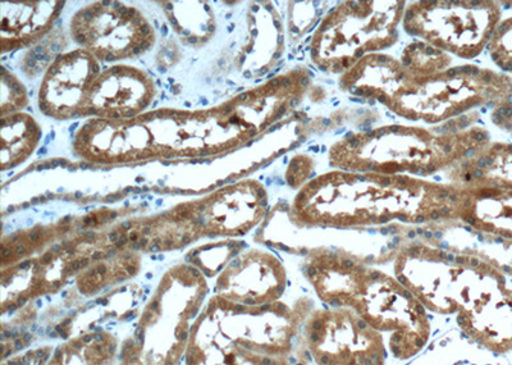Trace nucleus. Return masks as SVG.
I'll use <instances>...</instances> for the list:
<instances>
[{
  "instance_id": "nucleus-43",
  "label": "nucleus",
  "mask_w": 512,
  "mask_h": 365,
  "mask_svg": "<svg viewBox=\"0 0 512 365\" xmlns=\"http://www.w3.org/2000/svg\"><path fill=\"white\" fill-rule=\"evenodd\" d=\"M39 154H47V148H43L40 150Z\"/></svg>"
},
{
  "instance_id": "nucleus-49",
  "label": "nucleus",
  "mask_w": 512,
  "mask_h": 365,
  "mask_svg": "<svg viewBox=\"0 0 512 365\" xmlns=\"http://www.w3.org/2000/svg\"><path fill=\"white\" fill-rule=\"evenodd\" d=\"M111 217H112V218H116V217H117V213H112V214H111Z\"/></svg>"
},
{
  "instance_id": "nucleus-15",
  "label": "nucleus",
  "mask_w": 512,
  "mask_h": 365,
  "mask_svg": "<svg viewBox=\"0 0 512 365\" xmlns=\"http://www.w3.org/2000/svg\"><path fill=\"white\" fill-rule=\"evenodd\" d=\"M140 34L144 36H149L150 34H152V29H150V26L148 25H143L140 27Z\"/></svg>"
},
{
  "instance_id": "nucleus-39",
  "label": "nucleus",
  "mask_w": 512,
  "mask_h": 365,
  "mask_svg": "<svg viewBox=\"0 0 512 365\" xmlns=\"http://www.w3.org/2000/svg\"><path fill=\"white\" fill-rule=\"evenodd\" d=\"M61 167H68L66 159H62L61 161Z\"/></svg>"
},
{
  "instance_id": "nucleus-27",
  "label": "nucleus",
  "mask_w": 512,
  "mask_h": 365,
  "mask_svg": "<svg viewBox=\"0 0 512 365\" xmlns=\"http://www.w3.org/2000/svg\"><path fill=\"white\" fill-rule=\"evenodd\" d=\"M187 43L196 44L198 43V38H195V36H190V38H187Z\"/></svg>"
},
{
  "instance_id": "nucleus-11",
  "label": "nucleus",
  "mask_w": 512,
  "mask_h": 365,
  "mask_svg": "<svg viewBox=\"0 0 512 365\" xmlns=\"http://www.w3.org/2000/svg\"><path fill=\"white\" fill-rule=\"evenodd\" d=\"M493 62L512 73V17L497 26L491 44Z\"/></svg>"
},
{
  "instance_id": "nucleus-19",
  "label": "nucleus",
  "mask_w": 512,
  "mask_h": 365,
  "mask_svg": "<svg viewBox=\"0 0 512 365\" xmlns=\"http://www.w3.org/2000/svg\"><path fill=\"white\" fill-rule=\"evenodd\" d=\"M36 59L27 58L26 66L29 68H36Z\"/></svg>"
},
{
  "instance_id": "nucleus-48",
  "label": "nucleus",
  "mask_w": 512,
  "mask_h": 365,
  "mask_svg": "<svg viewBox=\"0 0 512 365\" xmlns=\"http://www.w3.org/2000/svg\"><path fill=\"white\" fill-rule=\"evenodd\" d=\"M167 9H168V11H172L171 4H167Z\"/></svg>"
},
{
  "instance_id": "nucleus-29",
  "label": "nucleus",
  "mask_w": 512,
  "mask_h": 365,
  "mask_svg": "<svg viewBox=\"0 0 512 365\" xmlns=\"http://www.w3.org/2000/svg\"><path fill=\"white\" fill-rule=\"evenodd\" d=\"M250 95L251 94H242V95H240V97H239L240 102H246V100H248L250 98Z\"/></svg>"
},
{
  "instance_id": "nucleus-7",
  "label": "nucleus",
  "mask_w": 512,
  "mask_h": 365,
  "mask_svg": "<svg viewBox=\"0 0 512 365\" xmlns=\"http://www.w3.org/2000/svg\"><path fill=\"white\" fill-rule=\"evenodd\" d=\"M286 284L280 260L267 253L251 252L232 259L218 278L216 292L233 304L259 308L280 301Z\"/></svg>"
},
{
  "instance_id": "nucleus-13",
  "label": "nucleus",
  "mask_w": 512,
  "mask_h": 365,
  "mask_svg": "<svg viewBox=\"0 0 512 365\" xmlns=\"http://www.w3.org/2000/svg\"><path fill=\"white\" fill-rule=\"evenodd\" d=\"M81 15H82V20L91 21V20H93V17H94L93 9H86V11L81 12Z\"/></svg>"
},
{
  "instance_id": "nucleus-14",
  "label": "nucleus",
  "mask_w": 512,
  "mask_h": 365,
  "mask_svg": "<svg viewBox=\"0 0 512 365\" xmlns=\"http://www.w3.org/2000/svg\"><path fill=\"white\" fill-rule=\"evenodd\" d=\"M11 88L16 91V93L20 94L21 91H24V88H22V85L20 82H17L15 80L11 81Z\"/></svg>"
},
{
  "instance_id": "nucleus-16",
  "label": "nucleus",
  "mask_w": 512,
  "mask_h": 365,
  "mask_svg": "<svg viewBox=\"0 0 512 365\" xmlns=\"http://www.w3.org/2000/svg\"><path fill=\"white\" fill-rule=\"evenodd\" d=\"M39 107H40L41 111L49 114V112H48L49 104L47 102H45L44 99H40Z\"/></svg>"
},
{
  "instance_id": "nucleus-36",
  "label": "nucleus",
  "mask_w": 512,
  "mask_h": 365,
  "mask_svg": "<svg viewBox=\"0 0 512 365\" xmlns=\"http://www.w3.org/2000/svg\"><path fill=\"white\" fill-rule=\"evenodd\" d=\"M58 166H61V161H53L52 162V168H57Z\"/></svg>"
},
{
  "instance_id": "nucleus-8",
  "label": "nucleus",
  "mask_w": 512,
  "mask_h": 365,
  "mask_svg": "<svg viewBox=\"0 0 512 365\" xmlns=\"http://www.w3.org/2000/svg\"><path fill=\"white\" fill-rule=\"evenodd\" d=\"M464 221L479 231L512 240V190L491 185L480 191L477 202L468 205Z\"/></svg>"
},
{
  "instance_id": "nucleus-47",
  "label": "nucleus",
  "mask_w": 512,
  "mask_h": 365,
  "mask_svg": "<svg viewBox=\"0 0 512 365\" xmlns=\"http://www.w3.org/2000/svg\"><path fill=\"white\" fill-rule=\"evenodd\" d=\"M75 196H76V198H79V199L82 198V194L81 193H76Z\"/></svg>"
},
{
  "instance_id": "nucleus-33",
  "label": "nucleus",
  "mask_w": 512,
  "mask_h": 365,
  "mask_svg": "<svg viewBox=\"0 0 512 365\" xmlns=\"http://www.w3.org/2000/svg\"><path fill=\"white\" fill-rule=\"evenodd\" d=\"M208 31L210 34L214 33V31H216V25L210 24L208 27Z\"/></svg>"
},
{
  "instance_id": "nucleus-46",
  "label": "nucleus",
  "mask_w": 512,
  "mask_h": 365,
  "mask_svg": "<svg viewBox=\"0 0 512 365\" xmlns=\"http://www.w3.org/2000/svg\"><path fill=\"white\" fill-rule=\"evenodd\" d=\"M77 126H79V123H75V125L71 126V131H73V129H76Z\"/></svg>"
},
{
  "instance_id": "nucleus-37",
  "label": "nucleus",
  "mask_w": 512,
  "mask_h": 365,
  "mask_svg": "<svg viewBox=\"0 0 512 365\" xmlns=\"http://www.w3.org/2000/svg\"><path fill=\"white\" fill-rule=\"evenodd\" d=\"M122 67H113L112 68V73H120L122 70H121Z\"/></svg>"
},
{
  "instance_id": "nucleus-45",
  "label": "nucleus",
  "mask_w": 512,
  "mask_h": 365,
  "mask_svg": "<svg viewBox=\"0 0 512 365\" xmlns=\"http://www.w3.org/2000/svg\"><path fill=\"white\" fill-rule=\"evenodd\" d=\"M67 168H68V170H70L71 172H73V171H75V170H76V167H73V166H68Z\"/></svg>"
},
{
  "instance_id": "nucleus-28",
  "label": "nucleus",
  "mask_w": 512,
  "mask_h": 365,
  "mask_svg": "<svg viewBox=\"0 0 512 365\" xmlns=\"http://www.w3.org/2000/svg\"><path fill=\"white\" fill-rule=\"evenodd\" d=\"M105 61H114V59H117L116 56H114V54L112 53H109L107 54V56L104 57Z\"/></svg>"
},
{
  "instance_id": "nucleus-2",
  "label": "nucleus",
  "mask_w": 512,
  "mask_h": 365,
  "mask_svg": "<svg viewBox=\"0 0 512 365\" xmlns=\"http://www.w3.org/2000/svg\"><path fill=\"white\" fill-rule=\"evenodd\" d=\"M208 292L199 268L184 264L167 273L122 341L118 365H180Z\"/></svg>"
},
{
  "instance_id": "nucleus-40",
  "label": "nucleus",
  "mask_w": 512,
  "mask_h": 365,
  "mask_svg": "<svg viewBox=\"0 0 512 365\" xmlns=\"http://www.w3.org/2000/svg\"><path fill=\"white\" fill-rule=\"evenodd\" d=\"M162 33H163V35H167L168 34V30H167L166 26H163Z\"/></svg>"
},
{
  "instance_id": "nucleus-25",
  "label": "nucleus",
  "mask_w": 512,
  "mask_h": 365,
  "mask_svg": "<svg viewBox=\"0 0 512 365\" xmlns=\"http://www.w3.org/2000/svg\"><path fill=\"white\" fill-rule=\"evenodd\" d=\"M50 167H52V164H40V166H38V171L48 170Z\"/></svg>"
},
{
  "instance_id": "nucleus-21",
  "label": "nucleus",
  "mask_w": 512,
  "mask_h": 365,
  "mask_svg": "<svg viewBox=\"0 0 512 365\" xmlns=\"http://www.w3.org/2000/svg\"><path fill=\"white\" fill-rule=\"evenodd\" d=\"M90 138H91L90 134H84V132H82V134L80 136V141H81V143H89Z\"/></svg>"
},
{
  "instance_id": "nucleus-44",
  "label": "nucleus",
  "mask_w": 512,
  "mask_h": 365,
  "mask_svg": "<svg viewBox=\"0 0 512 365\" xmlns=\"http://www.w3.org/2000/svg\"><path fill=\"white\" fill-rule=\"evenodd\" d=\"M171 22H172V24H173V25H177V20H176V18L171 17Z\"/></svg>"
},
{
  "instance_id": "nucleus-18",
  "label": "nucleus",
  "mask_w": 512,
  "mask_h": 365,
  "mask_svg": "<svg viewBox=\"0 0 512 365\" xmlns=\"http://www.w3.org/2000/svg\"><path fill=\"white\" fill-rule=\"evenodd\" d=\"M128 11H130V9H128L125 6H122L120 9H118V15H120L121 17H127Z\"/></svg>"
},
{
  "instance_id": "nucleus-38",
  "label": "nucleus",
  "mask_w": 512,
  "mask_h": 365,
  "mask_svg": "<svg viewBox=\"0 0 512 365\" xmlns=\"http://www.w3.org/2000/svg\"><path fill=\"white\" fill-rule=\"evenodd\" d=\"M134 114H135V112L128 111L125 114H123V116H125V117H132V116H134Z\"/></svg>"
},
{
  "instance_id": "nucleus-32",
  "label": "nucleus",
  "mask_w": 512,
  "mask_h": 365,
  "mask_svg": "<svg viewBox=\"0 0 512 365\" xmlns=\"http://www.w3.org/2000/svg\"><path fill=\"white\" fill-rule=\"evenodd\" d=\"M50 50H52V52H58L59 44L58 43H53L52 47H50Z\"/></svg>"
},
{
  "instance_id": "nucleus-1",
  "label": "nucleus",
  "mask_w": 512,
  "mask_h": 365,
  "mask_svg": "<svg viewBox=\"0 0 512 365\" xmlns=\"http://www.w3.org/2000/svg\"><path fill=\"white\" fill-rule=\"evenodd\" d=\"M308 316L281 301L249 308L213 296L192 327L185 365H294L290 354Z\"/></svg>"
},
{
  "instance_id": "nucleus-22",
  "label": "nucleus",
  "mask_w": 512,
  "mask_h": 365,
  "mask_svg": "<svg viewBox=\"0 0 512 365\" xmlns=\"http://www.w3.org/2000/svg\"><path fill=\"white\" fill-rule=\"evenodd\" d=\"M150 45H152L150 41L144 40L143 43L140 44V48L141 50H148L150 48Z\"/></svg>"
},
{
  "instance_id": "nucleus-17",
  "label": "nucleus",
  "mask_w": 512,
  "mask_h": 365,
  "mask_svg": "<svg viewBox=\"0 0 512 365\" xmlns=\"http://www.w3.org/2000/svg\"><path fill=\"white\" fill-rule=\"evenodd\" d=\"M76 41L77 43H80V44H85L86 43V36L85 34H81V33H77L76 31Z\"/></svg>"
},
{
  "instance_id": "nucleus-35",
  "label": "nucleus",
  "mask_w": 512,
  "mask_h": 365,
  "mask_svg": "<svg viewBox=\"0 0 512 365\" xmlns=\"http://www.w3.org/2000/svg\"><path fill=\"white\" fill-rule=\"evenodd\" d=\"M231 104H227V106H224V112L228 113V112H231L232 109H231Z\"/></svg>"
},
{
  "instance_id": "nucleus-23",
  "label": "nucleus",
  "mask_w": 512,
  "mask_h": 365,
  "mask_svg": "<svg viewBox=\"0 0 512 365\" xmlns=\"http://www.w3.org/2000/svg\"><path fill=\"white\" fill-rule=\"evenodd\" d=\"M450 365H479V364H474L472 362H469V360H459V362H456V363L450 364Z\"/></svg>"
},
{
  "instance_id": "nucleus-10",
  "label": "nucleus",
  "mask_w": 512,
  "mask_h": 365,
  "mask_svg": "<svg viewBox=\"0 0 512 365\" xmlns=\"http://www.w3.org/2000/svg\"><path fill=\"white\" fill-rule=\"evenodd\" d=\"M482 173L492 185L512 190V144H497L480 162Z\"/></svg>"
},
{
  "instance_id": "nucleus-5",
  "label": "nucleus",
  "mask_w": 512,
  "mask_h": 365,
  "mask_svg": "<svg viewBox=\"0 0 512 365\" xmlns=\"http://www.w3.org/2000/svg\"><path fill=\"white\" fill-rule=\"evenodd\" d=\"M303 331L310 357L318 365H386L384 337L352 309L315 310Z\"/></svg>"
},
{
  "instance_id": "nucleus-20",
  "label": "nucleus",
  "mask_w": 512,
  "mask_h": 365,
  "mask_svg": "<svg viewBox=\"0 0 512 365\" xmlns=\"http://www.w3.org/2000/svg\"><path fill=\"white\" fill-rule=\"evenodd\" d=\"M132 25L140 27L143 26V18L135 17L134 20H132Z\"/></svg>"
},
{
  "instance_id": "nucleus-30",
  "label": "nucleus",
  "mask_w": 512,
  "mask_h": 365,
  "mask_svg": "<svg viewBox=\"0 0 512 365\" xmlns=\"http://www.w3.org/2000/svg\"><path fill=\"white\" fill-rule=\"evenodd\" d=\"M141 52H143V50H141V48H140V47H134V48H132V50H131V53H132V54H140Z\"/></svg>"
},
{
  "instance_id": "nucleus-9",
  "label": "nucleus",
  "mask_w": 512,
  "mask_h": 365,
  "mask_svg": "<svg viewBox=\"0 0 512 365\" xmlns=\"http://www.w3.org/2000/svg\"><path fill=\"white\" fill-rule=\"evenodd\" d=\"M120 348L112 333L89 332L59 345L47 365H112L118 362Z\"/></svg>"
},
{
  "instance_id": "nucleus-26",
  "label": "nucleus",
  "mask_w": 512,
  "mask_h": 365,
  "mask_svg": "<svg viewBox=\"0 0 512 365\" xmlns=\"http://www.w3.org/2000/svg\"><path fill=\"white\" fill-rule=\"evenodd\" d=\"M135 15H136V11H135V9H134V8H130V11H128V16H127V18H131V20H134Z\"/></svg>"
},
{
  "instance_id": "nucleus-6",
  "label": "nucleus",
  "mask_w": 512,
  "mask_h": 365,
  "mask_svg": "<svg viewBox=\"0 0 512 365\" xmlns=\"http://www.w3.org/2000/svg\"><path fill=\"white\" fill-rule=\"evenodd\" d=\"M465 257L422 244L409 246L396 260V280L425 310L438 316L456 314V290Z\"/></svg>"
},
{
  "instance_id": "nucleus-34",
  "label": "nucleus",
  "mask_w": 512,
  "mask_h": 365,
  "mask_svg": "<svg viewBox=\"0 0 512 365\" xmlns=\"http://www.w3.org/2000/svg\"><path fill=\"white\" fill-rule=\"evenodd\" d=\"M57 72V65L50 68L49 75H54Z\"/></svg>"
},
{
  "instance_id": "nucleus-31",
  "label": "nucleus",
  "mask_w": 512,
  "mask_h": 365,
  "mask_svg": "<svg viewBox=\"0 0 512 365\" xmlns=\"http://www.w3.org/2000/svg\"><path fill=\"white\" fill-rule=\"evenodd\" d=\"M80 168L82 171H84V170H88V168H91V166L88 163H81Z\"/></svg>"
},
{
  "instance_id": "nucleus-41",
  "label": "nucleus",
  "mask_w": 512,
  "mask_h": 365,
  "mask_svg": "<svg viewBox=\"0 0 512 365\" xmlns=\"http://www.w3.org/2000/svg\"><path fill=\"white\" fill-rule=\"evenodd\" d=\"M134 190V187H126V193H131V191Z\"/></svg>"
},
{
  "instance_id": "nucleus-12",
  "label": "nucleus",
  "mask_w": 512,
  "mask_h": 365,
  "mask_svg": "<svg viewBox=\"0 0 512 365\" xmlns=\"http://www.w3.org/2000/svg\"><path fill=\"white\" fill-rule=\"evenodd\" d=\"M53 346H41V348L26 351L24 354L4 360L3 365H47L54 353Z\"/></svg>"
},
{
  "instance_id": "nucleus-42",
  "label": "nucleus",
  "mask_w": 512,
  "mask_h": 365,
  "mask_svg": "<svg viewBox=\"0 0 512 365\" xmlns=\"http://www.w3.org/2000/svg\"><path fill=\"white\" fill-rule=\"evenodd\" d=\"M112 118H121V114L113 113Z\"/></svg>"
},
{
  "instance_id": "nucleus-4",
  "label": "nucleus",
  "mask_w": 512,
  "mask_h": 365,
  "mask_svg": "<svg viewBox=\"0 0 512 365\" xmlns=\"http://www.w3.org/2000/svg\"><path fill=\"white\" fill-rule=\"evenodd\" d=\"M456 323L466 337L489 353L512 350V290L505 273L468 255L456 291Z\"/></svg>"
},
{
  "instance_id": "nucleus-24",
  "label": "nucleus",
  "mask_w": 512,
  "mask_h": 365,
  "mask_svg": "<svg viewBox=\"0 0 512 365\" xmlns=\"http://www.w3.org/2000/svg\"><path fill=\"white\" fill-rule=\"evenodd\" d=\"M120 198H121V195H108L107 198H105V200H107V202L111 203V202H114V200L120 199Z\"/></svg>"
},
{
  "instance_id": "nucleus-3",
  "label": "nucleus",
  "mask_w": 512,
  "mask_h": 365,
  "mask_svg": "<svg viewBox=\"0 0 512 365\" xmlns=\"http://www.w3.org/2000/svg\"><path fill=\"white\" fill-rule=\"evenodd\" d=\"M344 308L381 333L396 359L416 357L431 339L427 310L399 281L382 272L361 267Z\"/></svg>"
}]
</instances>
